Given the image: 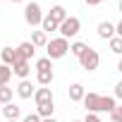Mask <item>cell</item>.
Segmentation results:
<instances>
[{"instance_id":"18","label":"cell","mask_w":122,"mask_h":122,"mask_svg":"<svg viewBox=\"0 0 122 122\" xmlns=\"http://www.w3.org/2000/svg\"><path fill=\"white\" fill-rule=\"evenodd\" d=\"M31 43H34L36 48H46V46H48V34H46V31H34V34H31Z\"/></svg>"},{"instance_id":"36","label":"cell","mask_w":122,"mask_h":122,"mask_svg":"<svg viewBox=\"0 0 122 122\" xmlns=\"http://www.w3.org/2000/svg\"><path fill=\"white\" fill-rule=\"evenodd\" d=\"M7 122H19V120H7Z\"/></svg>"},{"instance_id":"29","label":"cell","mask_w":122,"mask_h":122,"mask_svg":"<svg viewBox=\"0 0 122 122\" xmlns=\"http://www.w3.org/2000/svg\"><path fill=\"white\" fill-rule=\"evenodd\" d=\"M115 31H117V36H120V38H122V19H120V22H117V24H115Z\"/></svg>"},{"instance_id":"1","label":"cell","mask_w":122,"mask_h":122,"mask_svg":"<svg viewBox=\"0 0 122 122\" xmlns=\"http://www.w3.org/2000/svg\"><path fill=\"white\" fill-rule=\"evenodd\" d=\"M46 50H48V57H50V60H60V57H65V55L70 53V43H67V38L57 36V38H50V41H48Z\"/></svg>"},{"instance_id":"25","label":"cell","mask_w":122,"mask_h":122,"mask_svg":"<svg viewBox=\"0 0 122 122\" xmlns=\"http://www.w3.org/2000/svg\"><path fill=\"white\" fill-rule=\"evenodd\" d=\"M110 120H112V122H122V108H120V105L110 112Z\"/></svg>"},{"instance_id":"13","label":"cell","mask_w":122,"mask_h":122,"mask_svg":"<svg viewBox=\"0 0 122 122\" xmlns=\"http://www.w3.org/2000/svg\"><path fill=\"white\" fill-rule=\"evenodd\" d=\"M3 115H5V120H19L22 117V108L15 105V103H7V105H3Z\"/></svg>"},{"instance_id":"24","label":"cell","mask_w":122,"mask_h":122,"mask_svg":"<svg viewBox=\"0 0 122 122\" xmlns=\"http://www.w3.org/2000/svg\"><path fill=\"white\" fill-rule=\"evenodd\" d=\"M108 46H110V50H112L115 55H122V38H120V36L110 38V41H108Z\"/></svg>"},{"instance_id":"22","label":"cell","mask_w":122,"mask_h":122,"mask_svg":"<svg viewBox=\"0 0 122 122\" xmlns=\"http://www.w3.org/2000/svg\"><path fill=\"white\" fill-rule=\"evenodd\" d=\"M43 70H53V60H50L48 55L36 60V72H43Z\"/></svg>"},{"instance_id":"30","label":"cell","mask_w":122,"mask_h":122,"mask_svg":"<svg viewBox=\"0 0 122 122\" xmlns=\"http://www.w3.org/2000/svg\"><path fill=\"white\" fill-rule=\"evenodd\" d=\"M84 3H86V5H91V7H93V5H101V3H103V0H84Z\"/></svg>"},{"instance_id":"14","label":"cell","mask_w":122,"mask_h":122,"mask_svg":"<svg viewBox=\"0 0 122 122\" xmlns=\"http://www.w3.org/2000/svg\"><path fill=\"white\" fill-rule=\"evenodd\" d=\"M115 108H117L115 96H101V112H112Z\"/></svg>"},{"instance_id":"35","label":"cell","mask_w":122,"mask_h":122,"mask_svg":"<svg viewBox=\"0 0 122 122\" xmlns=\"http://www.w3.org/2000/svg\"><path fill=\"white\" fill-rule=\"evenodd\" d=\"M72 122H84V120H72Z\"/></svg>"},{"instance_id":"21","label":"cell","mask_w":122,"mask_h":122,"mask_svg":"<svg viewBox=\"0 0 122 122\" xmlns=\"http://www.w3.org/2000/svg\"><path fill=\"white\" fill-rule=\"evenodd\" d=\"M53 110H55V105H53V103H46V105H36V112L41 115V120H46V117H53Z\"/></svg>"},{"instance_id":"17","label":"cell","mask_w":122,"mask_h":122,"mask_svg":"<svg viewBox=\"0 0 122 122\" xmlns=\"http://www.w3.org/2000/svg\"><path fill=\"white\" fill-rule=\"evenodd\" d=\"M41 31H46V34H50V31H60V24H57L50 15H46V17H43V24H41Z\"/></svg>"},{"instance_id":"33","label":"cell","mask_w":122,"mask_h":122,"mask_svg":"<svg viewBox=\"0 0 122 122\" xmlns=\"http://www.w3.org/2000/svg\"><path fill=\"white\" fill-rule=\"evenodd\" d=\"M10 3H24V0H10Z\"/></svg>"},{"instance_id":"20","label":"cell","mask_w":122,"mask_h":122,"mask_svg":"<svg viewBox=\"0 0 122 122\" xmlns=\"http://www.w3.org/2000/svg\"><path fill=\"white\" fill-rule=\"evenodd\" d=\"M86 50H89V46H86V43H81V41H74V43H70V53H72L74 57H81Z\"/></svg>"},{"instance_id":"6","label":"cell","mask_w":122,"mask_h":122,"mask_svg":"<svg viewBox=\"0 0 122 122\" xmlns=\"http://www.w3.org/2000/svg\"><path fill=\"white\" fill-rule=\"evenodd\" d=\"M34 53H36V46L31 41H24V43L17 46V60H31Z\"/></svg>"},{"instance_id":"19","label":"cell","mask_w":122,"mask_h":122,"mask_svg":"<svg viewBox=\"0 0 122 122\" xmlns=\"http://www.w3.org/2000/svg\"><path fill=\"white\" fill-rule=\"evenodd\" d=\"M12 67L10 65H0V86H7L10 84V79H12Z\"/></svg>"},{"instance_id":"2","label":"cell","mask_w":122,"mask_h":122,"mask_svg":"<svg viewBox=\"0 0 122 122\" xmlns=\"http://www.w3.org/2000/svg\"><path fill=\"white\" fill-rule=\"evenodd\" d=\"M43 12H41V5L38 3H26V7H24V22L29 24V26H41L43 24Z\"/></svg>"},{"instance_id":"7","label":"cell","mask_w":122,"mask_h":122,"mask_svg":"<svg viewBox=\"0 0 122 122\" xmlns=\"http://www.w3.org/2000/svg\"><path fill=\"white\" fill-rule=\"evenodd\" d=\"M34 101H36V105L53 103V91H50V86H41V89H36V93H34Z\"/></svg>"},{"instance_id":"4","label":"cell","mask_w":122,"mask_h":122,"mask_svg":"<svg viewBox=\"0 0 122 122\" xmlns=\"http://www.w3.org/2000/svg\"><path fill=\"white\" fill-rule=\"evenodd\" d=\"M79 65H81V70H86V72L98 70V65H101V55H98V50L89 48V50H86V53L79 57Z\"/></svg>"},{"instance_id":"9","label":"cell","mask_w":122,"mask_h":122,"mask_svg":"<svg viewBox=\"0 0 122 122\" xmlns=\"http://www.w3.org/2000/svg\"><path fill=\"white\" fill-rule=\"evenodd\" d=\"M36 93V89H34V84L29 81V79H22L19 84H17V96L19 98H31Z\"/></svg>"},{"instance_id":"5","label":"cell","mask_w":122,"mask_h":122,"mask_svg":"<svg viewBox=\"0 0 122 122\" xmlns=\"http://www.w3.org/2000/svg\"><path fill=\"white\" fill-rule=\"evenodd\" d=\"M84 108H86V112H101V93H86L84 96Z\"/></svg>"},{"instance_id":"15","label":"cell","mask_w":122,"mask_h":122,"mask_svg":"<svg viewBox=\"0 0 122 122\" xmlns=\"http://www.w3.org/2000/svg\"><path fill=\"white\" fill-rule=\"evenodd\" d=\"M50 17H53L57 24H62V22H65L70 15H67V10H65L62 5H53V7H50Z\"/></svg>"},{"instance_id":"8","label":"cell","mask_w":122,"mask_h":122,"mask_svg":"<svg viewBox=\"0 0 122 122\" xmlns=\"http://www.w3.org/2000/svg\"><path fill=\"white\" fill-rule=\"evenodd\" d=\"M96 31H98V36H101V38H105V41H110V38H115V36H117V31H115V24H112V22H101Z\"/></svg>"},{"instance_id":"26","label":"cell","mask_w":122,"mask_h":122,"mask_svg":"<svg viewBox=\"0 0 122 122\" xmlns=\"http://www.w3.org/2000/svg\"><path fill=\"white\" fill-rule=\"evenodd\" d=\"M22 122H41V115L38 112H29V115H24Z\"/></svg>"},{"instance_id":"23","label":"cell","mask_w":122,"mask_h":122,"mask_svg":"<svg viewBox=\"0 0 122 122\" xmlns=\"http://www.w3.org/2000/svg\"><path fill=\"white\" fill-rule=\"evenodd\" d=\"M0 103H3V105L12 103V89L10 86H0Z\"/></svg>"},{"instance_id":"11","label":"cell","mask_w":122,"mask_h":122,"mask_svg":"<svg viewBox=\"0 0 122 122\" xmlns=\"http://www.w3.org/2000/svg\"><path fill=\"white\" fill-rule=\"evenodd\" d=\"M70 101L72 103H79V101H84V96H86V91H84V86L77 81V84H70Z\"/></svg>"},{"instance_id":"32","label":"cell","mask_w":122,"mask_h":122,"mask_svg":"<svg viewBox=\"0 0 122 122\" xmlns=\"http://www.w3.org/2000/svg\"><path fill=\"white\" fill-rule=\"evenodd\" d=\"M117 72L122 74V60H120V62H117Z\"/></svg>"},{"instance_id":"10","label":"cell","mask_w":122,"mask_h":122,"mask_svg":"<svg viewBox=\"0 0 122 122\" xmlns=\"http://www.w3.org/2000/svg\"><path fill=\"white\" fill-rule=\"evenodd\" d=\"M12 72L19 77V79H26L29 72H31V65H29V60H17V62L12 65Z\"/></svg>"},{"instance_id":"12","label":"cell","mask_w":122,"mask_h":122,"mask_svg":"<svg viewBox=\"0 0 122 122\" xmlns=\"http://www.w3.org/2000/svg\"><path fill=\"white\" fill-rule=\"evenodd\" d=\"M0 60H3V65H15L17 62V48H3L0 50Z\"/></svg>"},{"instance_id":"34","label":"cell","mask_w":122,"mask_h":122,"mask_svg":"<svg viewBox=\"0 0 122 122\" xmlns=\"http://www.w3.org/2000/svg\"><path fill=\"white\" fill-rule=\"evenodd\" d=\"M117 7H120V12H122V0H120V5H117Z\"/></svg>"},{"instance_id":"3","label":"cell","mask_w":122,"mask_h":122,"mask_svg":"<svg viewBox=\"0 0 122 122\" xmlns=\"http://www.w3.org/2000/svg\"><path fill=\"white\" fill-rule=\"evenodd\" d=\"M79 31H81L79 17H67L62 24H60V36H62V38H74Z\"/></svg>"},{"instance_id":"27","label":"cell","mask_w":122,"mask_h":122,"mask_svg":"<svg viewBox=\"0 0 122 122\" xmlns=\"http://www.w3.org/2000/svg\"><path fill=\"white\" fill-rule=\"evenodd\" d=\"M84 122H103V120L98 117V112H86V117H84Z\"/></svg>"},{"instance_id":"28","label":"cell","mask_w":122,"mask_h":122,"mask_svg":"<svg viewBox=\"0 0 122 122\" xmlns=\"http://www.w3.org/2000/svg\"><path fill=\"white\" fill-rule=\"evenodd\" d=\"M115 98H122V79L115 84Z\"/></svg>"},{"instance_id":"31","label":"cell","mask_w":122,"mask_h":122,"mask_svg":"<svg viewBox=\"0 0 122 122\" xmlns=\"http://www.w3.org/2000/svg\"><path fill=\"white\" fill-rule=\"evenodd\" d=\"M41 122H57L55 117H46V120H41Z\"/></svg>"},{"instance_id":"16","label":"cell","mask_w":122,"mask_h":122,"mask_svg":"<svg viewBox=\"0 0 122 122\" xmlns=\"http://www.w3.org/2000/svg\"><path fill=\"white\" fill-rule=\"evenodd\" d=\"M53 79H55L53 70H43V72H36V81H38L41 86H50V84H53Z\"/></svg>"}]
</instances>
